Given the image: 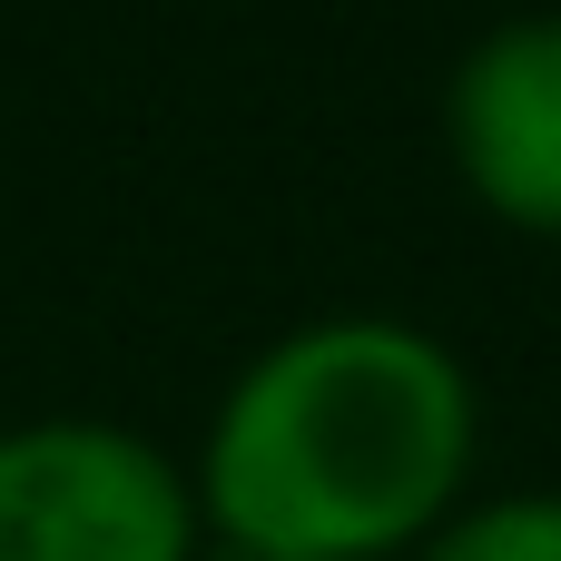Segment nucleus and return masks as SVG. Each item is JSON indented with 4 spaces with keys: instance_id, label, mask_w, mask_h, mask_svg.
<instances>
[{
    "instance_id": "1",
    "label": "nucleus",
    "mask_w": 561,
    "mask_h": 561,
    "mask_svg": "<svg viewBox=\"0 0 561 561\" xmlns=\"http://www.w3.org/2000/svg\"><path fill=\"white\" fill-rule=\"evenodd\" d=\"M483 385L385 306H325L266 335L207 404L187 483L207 542L296 561H404L473 503Z\"/></svg>"
},
{
    "instance_id": "2",
    "label": "nucleus",
    "mask_w": 561,
    "mask_h": 561,
    "mask_svg": "<svg viewBox=\"0 0 561 561\" xmlns=\"http://www.w3.org/2000/svg\"><path fill=\"white\" fill-rule=\"evenodd\" d=\"M187 454L118 414L0 424V561H197Z\"/></svg>"
},
{
    "instance_id": "3",
    "label": "nucleus",
    "mask_w": 561,
    "mask_h": 561,
    "mask_svg": "<svg viewBox=\"0 0 561 561\" xmlns=\"http://www.w3.org/2000/svg\"><path fill=\"white\" fill-rule=\"evenodd\" d=\"M444 158L463 178V197L533 237L561 247V0L552 10H513L493 30H473L444 69Z\"/></svg>"
},
{
    "instance_id": "4",
    "label": "nucleus",
    "mask_w": 561,
    "mask_h": 561,
    "mask_svg": "<svg viewBox=\"0 0 561 561\" xmlns=\"http://www.w3.org/2000/svg\"><path fill=\"white\" fill-rule=\"evenodd\" d=\"M404 561H561V493L552 483L473 493L434 542H414Z\"/></svg>"
},
{
    "instance_id": "5",
    "label": "nucleus",
    "mask_w": 561,
    "mask_h": 561,
    "mask_svg": "<svg viewBox=\"0 0 561 561\" xmlns=\"http://www.w3.org/2000/svg\"><path fill=\"white\" fill-rule=\"evenodd\" d=\"M197 561H296V552H237V542H207Z\"/></svg>"
}]
</instances>
